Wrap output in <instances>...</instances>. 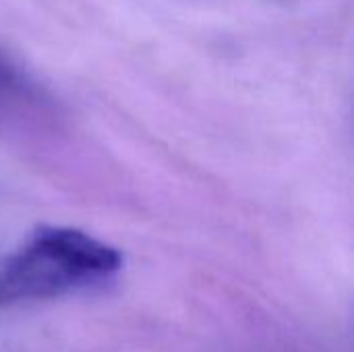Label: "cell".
<instances>
[{"label": "cell", "mask_w": 354, "mask_h": 352, "mask_svg": "<svg viewBox=\"0 0 354 352\" xmlns=\"http://www.w3.org/2000/svg\"><path fill=\"white\" fill-rule=\"evenodd\" d=\"M122 255L108 243L64 226H41L0 268L2 303L56 297L112 280Z\"/></svg>", "instance_id": "cell-1"}, {"label": "cell", "mask_w": 354, "mask_h": 352, "mask_svg": "<svg viewBox=\"0 0 354 352\" xmlns=\"http://www.w3.org/2000/svg\"><path fill=\"white\" fill-rule=\"evenodd\" d=\"M62 122L54 93L0 46V133L46 135Z\"/></svg>", "instance_id": "cell-2"}, {"label": "cell", "mask_w": 354, "mask_h": 352, "mask_svg": "<svg viewBox=\"0 0 354 352\" xmlns=\"http://www.w3.org/2000/svg\"><path fill=\"white\" fill-rule=\"evenodd\" d=\"M0 303H2V297H0Z\"/></svg>", "instance_id": "cell-3"}]
</instances>
